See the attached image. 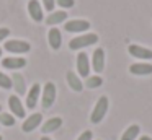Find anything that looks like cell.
I'll return each mask as SVG.
<instances>
[{"mask_svg": "<svg viewBox=\"0 0 152 140\" xmlns=\"http://www.w3.org/2000/svg\"><path fill=\"white\" fill-rule=\"evenodd\" d=\"M96 42H98V36H96L95 33H87V34L74 38L72 41L69 42V47L72 49V51H80V49L88 47V46L96 44Z\"/></svg>", "mask_w": 152, "mask_h": 140, "instance_id": "6da1fadb", "label": "cell"}, {"mask_svg": "<svg viewBox=\"0 0 152 140\" xmlns=\"http://www.w3.org/2000/svg\"><path fill=\"white\" fill-rule=\"evenodd\" d=\"M56 3L59 7H62V8H72L74 7V0H56Z\"/></svg>", "mask_w": 152, "mask_h": 140, "instance_id": "cb8c5ba5", "label": "cell"}, {"mask_svg": "<svg viewBox=\"0 0 152 140\" xmlns=\"http://www.w3.org/2000/svg\"><path fill=\"white\" fill-rule=\"evenodd\" d=\"M0 111H2V106H0Z\"/></svg>", "mask_w": 152, "mask_h": 140, "instance_id": "4dcf8cb0", "label": "cell"}, {"mask_svg": "<svg viewBox=\"0 0 152 140\" xmlns=\"http://www.w3.org/2000/svg\"><path fill=\"white\" fill-rule=\"evenodd\" d=\"M67 18V13L64 12V10H59V12H53L49 16L46 18V23L49 26H54V25H59V23L66 21Z\"/></svg>", "mask_w": 152, "mask_h": 140, "instance_id": "ac0fdd59", "label": "cell"}, {"mask_svg": "<svg viewBox=\"0 0 152 140\" xmlns=\"http://www.w3.org/2000/svg\"><path fill=\"white\" fill-rule=\"evenodd\" d=\"M67 83L74 91H82L83 90V83L80 81V78L77 77L74 72H67Z\"/></svg>", "mask_w": 152, "mask_h": 140, "instance_id": "d6986e66", "label": "cell"}, {"mask_svg": "<svg viewBox=\"0 0 152 140\" xmlns=\"http://www.w3.org/2000/svg\"><path fill=\"white\" fill-rule=\"evenodd\" d=\"M8 107H10L12 114H13L15 117H25V107H23V104H21V101L18 96L12 94V96L8 98Z\"/></svg>", "mask_w": 152, "mask_h": 140, "instance_id": "30bf717a", "label": "cell"}, {"mask_svg": "<svg viewBox=\"0 0 152 140\" xmlns=\"http://www.w3.org/2000/svg\"><path fill=\"white\" fill-rule=\"evenodd\" d=\"M0 57H2V49H0Z\"/></svg>", "mask_w": 152, "mask_h": 140, "instance_id": "f546056e", "label": "cell"}, {"mask_svg": "<svg viewBox=\"0 0 152 140\" xmlns=\"http://www.w3.org/2000/svg\"><path fill=\"white\" fill-rule=\"evenodd\" d=\"M129 72H131L132 75H151L152 73V65L137 62V64L129 65Z\"/></svg>", "mask_w": 152, "mask_h": 140, "instance_id": "9a60e30c", "label": "cell"}, {"mask_svg": "<svg viewBox=\"0 0 152 140\" xmlns=\"http://www.w3.org/2000/svg\"><path fill=\"white\" fill-rule=\"evenodd\" d=\"M92 67H93V70H95L96 73L103 72V68H105V51H103L102 47H98V49H95V51H93Z\"/></svg>", "mask_w": 152, "mask_h": 140, "instance_id": "9c48e42d", "label": "cell"}, {"mask_svg": "<svg viewBox=\"0 0 152 140\" xmlns=\"http://www.w3.org/2000/svg\"><path fill=\"white\" fill-rule=\"evenodd\" d=\"M8 34H10V29H8V28H0V41L5 39Z\"/></svg>", "mask_w": 152, "mask_h": 140, "instance_id": "4316f807", "label": "cell"}, {"mask_svg": "<svg viewBox=\"0 0 152 140\" xmlns=\"http://www.w3.org/2000/svg\"><path fill=\"white\" fill-rule=\"evenodd\" d=\"M5 51L8 52H15V54H25V52H30L31 46L30 42L26 41H21V39H10L4 44Z\"/></svg>", "mask_w": 152, "mask_h": 140, "instance_id": "277c9868", "label": "cell"}, {"mask_svg": "<svg viewBox=\"0 0 152 140\" xmlns=\"http://www.w3.org/2000/svg\"><path fill=\"white\" fill-rule=\"evenodd\" d=\"M102 83H103V80H102V77H98V75H95V77H88L87 78V88H98V86H102Z\"/></svg>", "mask_w": 152, "mask_h": 140, "instance_id": "7402d4cb", "label": "cell"}, {"mask_svg": "<svg viewBox=\"0 0 152 140\" xmlns=\"http://www.w3.org/2000/svg\"><path fill=\"white\" fill-rule=\"evenodd\" d=\"M41 120H43V116H41L39 112L31 114V116H28L26 119L23 120V124H21V130H23V132H33V130L41 124Z\"/></svg>", "mask_w": 152, "mask_h": 140, "instance_id": "52a82bcc", "label": "cell"}, {"mask_svg": "<svg viewBox=\"0 0 152 140\" xmlns=\"http://www.w3.org/2000/svg\"><path fill=\"white\" fill-rule=\"evenodd\" d=\"M108 104H110L108 98L100 96V99L96 101L95 107H93V111H92V116H90V120H92L93 124H98V122L103 120V117L106 116V112H108Z\"/></svg>", "mask_w": 152, "mask_h": 140, "instance_id": "7a4b0ae2", "label": "cell"}, {"mask_svg": "<svg viewBox=\"0 0 152 140\" xmlns=\"http://www.w3.org/2000/svg\"><path fill=\"white\" fill-rule=\"evenodd\" d=\"M61 125H62V119H61V117H51V119L43 125L41 132L43 133H51V132H54V130H57Z\"/></svg>", "mask_w": 152, "mask_h": 140, "instance_id": "e0dca14e", "label": "cell"}, {"mask_svg": "<svg viewBox=\"0 0 152 140\" xmlns=\"http://www.w3.org/2000/svg\"><path fill=\"white\" fill-rule=\"evenodd\" d=\"M2 65L8 70H18V68H23L26 65V59L23 57H7L2 60Z\"/></svg>", "mask_w": 152, "mask_h": 140, "instance_id": "8fae6325", "label": "cell"}, {"mask_svg": "<svg viewBox=\"0 0 152 140\" xmlns=\"http://www.w3.org/2000/svg\"><path fill=\"white\" fill-rule=\"evenodd\" d=\"M12 85L15 86V91H17L18 94H23L25 91H26V86H25V78L21 73H17L15 72L13 75H12Z\"/></svg>", "mask_w": 152, "mask_h": 140, "instance_id": "2e32d148", "label": "cell"}, {"mask_svg": "<svg viewBox=\"0 0 152 140\" xmlns=\"http://www.w3.org/2000/svg\"><path fill=\"white\" fill-rule=\"evenodd\" d=\"M48 41H49V46L57 51L61 47V42H62V36H61V31L57 28H51L49 33H48Z\"/></svg>", "mask_w": 152, "mask_h": 140, "instance_id": "5bb4252c", "label": "cell"}, {"mask_svg": "<svg viewBox=\"0 0 152 140\" xmlns=\"http://www.w3.org/2000/svg\"><path fill=\"white\" fill-rule=\"evenodd\" d=\"M92 137H93L92 130H85L83 133H80V137L77 140H92Z\"/></svg>", "mask_w": 152, "mask_h": 140, "instance_id": "484cf974", "label": "cell"}, {"mask_svg": "<svg viewBox=\"0 0 152 140\" xmlns=\"http://www.w3.org/2000/svg\"><path fill=\"white\" fill-rule=\"evenodd\" d=\"M77 72H79L80 77L88 78L90 62H88V55H87L85 52H79V55H77Z\"/></svg>", "mask_w": 152, "mask_h": 140, "instance_id": "5b68a950", "label": "cell"}, {"mask_svg": "<svg viewBox=\"0 0 152 140\" xmlns=\"http://www.w3.org/2000/svg\"><path fill=\"white\" fill-rule=\"evenodd\" d=\"M128 52L132 55V57H137V59H144V60H149L152 59V51L147 47H142L139 44H131L128 47Z\"/></svg>", "mask_w": 152, "mask_h": 140, "instance_id": "ba28073f", "label": "cell"}, {"mask_svg": "<svg viewBox=\"0 0 152 140\" xmlns=\"http://www.w3.org/2000/svg\"><path fill=\"white\" fill-rule=\"evenodd\" d=\"M56 101V85L53 81H48L43 88V96H41V103H43L44 109H49Z\"/></svg>", "mask_w": 152, "mask_h": 140, "instance_id": "3957f363", "label": "cell"}, {"mask_svg": "<svg viewBox=\"0 0 152 140\" xmlns=\"http://www.w3.org/2000/svg\"><path fill=\"white\" fill-rule=\"evenodd\" d=\"M41 2H43L44 8H46L48 12H53L54 10V2H56V0H41Z\"/></svg>", "mask_w": 152, "mask_h": 140, "instance_id": "d4e9b609", "label": "cell"}, {"mask_svg": "<svg viewBox=\"0 0 152 140\" xmlns=\"http://www.w3.org/2000/svg\"><path fill=\"white\" fill-rule=\"evenodd\" d=\"M139 130H141V127L136 125V124L129 125L128 129L124 130V133L121 135V140H136V137L139 135Z\"/></svg>", "mask_w": 152, "mask_h": 140, "instance_id": "ffe728a7", "label": "cell"}, {"mask_svg": "<svg viewBox=\"0 0 152 140\" xmlns=\"http://www.w3.org/2000/svg\"><path fill=\"white\" fill-rule=\"evenodd\" d=\"M139 140H152V139H151V137H147V135H142Z\"/></svg>", "mask_w": 152, "mask_h": 140, "instance_id": "83f0119b", "label": "cell"}, {"mask_svg": "<svg viewBox=\"0 0 152 140\" xmlns=\"http://www.w3.org/2000/svg\"><path fill=\"white\" fill-rule=\"evenodd\" d=\"M0 140H2V135H0Z\"/></svg>", "mask_w": 152, "mask_h": 140, "instance_id": "1f68e13d", "label": "cell"}, {"mask_svg": "<svg viewBox=\"0 0 152 140\" xmlns=\"http://www.w3.org/2000/svg\"><path fill=\"white\" fill-rule=\"evenodd\" d=\"M12 86H13V85H12V78L0 72V88H4V90H10Z\"/></svg>", "mask_w": 152, "mask_h": 140, "instance_id": "603a6c76", "label": "cell"}, {"mask_svg": "<svg viewBox=\"0 0 152 140\" xmlns=\"http://www.w3.org/2000/svg\"><path fill=\"white\" fill-rule=\"evenodd\" d=\"M39 93H41L39 83H34L33 86L30 88V91H28V96H26V106H28V109H34V106L38 104Z\"/></svg>", "mask_w": 152, "mask_h": 140, "instance_id": "7c38bea8", "label": "cell"}, {"mask_svg": "<svg viewBox=\"0 0 152 140\" xmlns=\"http://www.w3.org/2000/svg\"><path fill=\"white\" fill-rule=\"evenodd\" d=\"M15 119H17V117L12 116V114H7V112L0 114V124H2V125H5V127H12L15 124Z\"/></svg>", "mask_w": 152, "mask_h": 140, "instance_id": "44dd1931", "label": "cell"}, {"mask_svg": "<svg viewBox=\"0 0 152 140\" xmlns=\"http://www.w3.org/2000/svg\"><path fill=\"white\" fill-rule=\"evenodd\" d=\"M28 13H30V16L36 23L43 21V8H41V3L38 0H30V3H28Z\"/></svg>", "mask_w": 152, "mask_h": 140, "instance_id": "4fadbf2b", "label": "cell"}, {"mask_svg": "<svg viewBox=\"0 0 152 140\" xmlns=\"http://www.w3.org/2000/svg\"><path fill=\"white\" fill-rule=\"evenodd\" d=\"M90 28V23L87 20H70L64 25V29L69 33H82Z\"/></svg>", "mask_w": 152, "mask_h": 140, "instance_id": "8992f818", "label": "cell"}, {"mask_svg": "<svg viewBox=\"0 0 152 140\" xmlns=\"http://www.w3.org/2000/svg\"><path fill=\"white\" fill-rule=\"evenodd\" d=\"M41 140H51L49 137H41Z\"/></svg>", "mask_w": 152, "mask_h": 140, "instance_id": "f1b7e54d", "label": "cell"}]
</instances>
